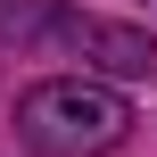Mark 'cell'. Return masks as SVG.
Masks as SVG:
<instances>
[{
  "label": "cell",
  "mask_w": 157,
  "mask_h": 157,
  "mask_svg": "<svg viewBox=\"0 0 157 157\" xmlns=\"http://www.w3.org/2000/svg\"><path fill=\"white\" fill-rule=\"evenodd\" d=\"M124 132H132L124 91H108L91 75H50L17 99V141L33 157H108Z\"/></svg>",
  "instance_id": "6da1fadb"
}]
</instances>
